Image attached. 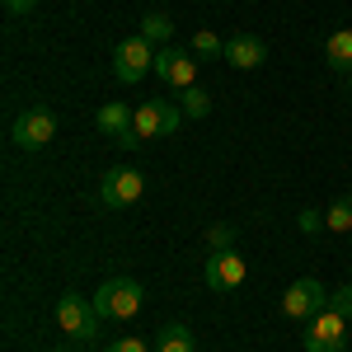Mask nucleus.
I'll return each instance as SVG.
<instances>
[{
	"mask_svg": "<svg viewBox=\"0 0 352 352\" xmlns=\"http://www.w3.org/2000/svg\"><path fill=\"white\" fill-rule=\"evenodd\" d=\"M94 310H99V320H113V324H127L141 315V305H146V287L132 282V277H109L99 292H94Z\"/></svg>",
	"mask_w": 352,
	"mask_h": 352,
	"instance_id": "f257e3e1",
	"label": "nucleus"
},
{
	"mask_svg": "<svg viewBox=\"0 0 352 352\" xmlns=\"http://www.w3.org/2000/svg\"><path fill=\"white\" fill-rule=\"evenodd\" d=\"M10 141L19 146V151H28V155H38V151H47L56 141V113L52 109H24L19 118H14V127H10Z\"/></svg>",
	"mask_w": 352,
	"mask_h": 352,
	"instance_id": "f03ea898",
	"label": "nucleus"
},
{
	"mask_svg": "<svg viewBox=\"0 0 352 352\" xmlns=\"http://www.w3.org/2000/svg\"><path fill=\"white\" fill-rule=\"evenodd\" d=\"M151 71H155V43H146L141 33L113 47V76L122 85H141V76H151Z\"/></svg>",
	"mask_w": 352,
	"mask_h": 352,
	"instance_id": "7ed1b4c3",
	"label": "nucleus"
},
{
	"mask_svg": "<svg viewBox=\"0 0 352 352\" xmlns=\"http://www.w3.org/2000/svg\"><path fill=\"white\" fill-rule=\"evenodd\" d=\"M141 192H146V179H141V169H127V164H118L104 174V184H99V207H109V212H127L141 202Z\"/></svg>",
	"mask_w": 352,
	"mask_h": 352,
	"instance_id": "20e7f679",
	"label": "nucleus"
},
{
	"mask_svg": "<svg viewBox=\"0 0 352 352\" xmlns=\"http://www.w3.org/2000/svg\"><path fill=\"white\" fill-rule=\"evenodd\" d=\"M56 324L66 329V338H76V343H89L94 333H99V310H94V300L76 296V292H66V296L56 300Z\"/></svg>",
	"mask_w": 352,
	"mask_h": 352,
	"instance_id": "39448f33",
	"label": "nucleus"
},
{
	"mask_svg": "<svg viewBox=\"0 0 352 352\" xmlns=\"http://www.w3.org/2000/svg\"><path fill=\"white\" fill-rule=\"evenodd\" d=\"M179 122H184V109L169 104V99H146V104L132 113V127H136L141 141H151V136H174Z\"/></svg>",
	"mask_w": 352,
	"mask_h": 352,
	"instance_id": "423d86ee",
	"label": "nucleus"
},
{
	"mask_svg": "<svg viewBox=\"0 0 352 352\" xmlns=\"http://www.w3.org/2000/svg\"><path fill=\"white\" fill-rule=\"evenodd\" d=\"M320 310H329V287L315 277H296L282 296V315L287 320H315Z\"/></svg>",
	"mask_w": 352,
	"mask_h": 352,
	"instance_id": "0eeeda50",
	"label": "nucleus"
},
{
	"mask_svg": "<svg viewBox=\"0 0 352 352\" xmlns=\"http://www.w3.org/2000/svg\"><path fill=\"white\" fill-rule=\"evenodd\" d=\"M300 343H305V352H343L348 348V320L333 310H320L310 329L300 333Z\"/></svg>",
	"mask_w": 352,
	"mask_h": 352,
	"instance_id": "6e6552de",
	"label": "nucleus"
},
{
	"mask_svg": "<svg viewBox=\"0 0 352 352\" xmlns=\"http://www.w3.org/2000/svg\"><path fill=\"white\" fill-rule=\"evenodd\" d=\"M202 277H207L212 292H235V287H244V277H249V263H244L240 249H221V254L207 258Z\"/></svg>",
	"mask_w": 352,
	"mask_h": 352,
	"instance_id": "1a4fd4ad",
	"label": "nucleus"
},
{
	"mask_svg": "<svg viewBox=\"0 0 352 352\" xmlns=\"http://www.w3.org/2000/svg\"><path fill=\"white\" fill-rule=\"evenodd\" d=\"M155 76L184 94V89H192V85H197V56H192V52H179V47H155Z\"/></svg>",
	"mask_w": 352,
	"mask_h": 352,
	"instance_id": "9d476101",
	"label": "nucleus"
},
{
	"mask_svg": "<svg viewBox=\"0 0 352 352\" xmlns=\"http://www.w3.org/2000/svg\"><path fill=\"white\" fill-rule=\"evenodd\" d=\"M226 61L235 71H258L268 61V43L254 38V33H235V38H226Z\"/></svg>",
	"mask_w": 352,
	"mask_h": 352,
	"instance_id": "9b49d317",
	"label": "nucleus"
},
{
	"mask_svg": "<svg viewBox=\"0 0 352 352\" xmlns=\"http://www.w3.org/2000/svg\"><path fill=\"white\" fill-rule=\"evenodd\" d=\"M324 56L338 76H352V28H333L324 38Z\"/></svg>",
	"mask_w": 352,
	"mask_h": 352,
	"instance_id": "f8f14e48",
	"label": "nucleus"
},
{
	"mask_svg": "<svg viewBox=\"0 0 352 352\" xmlns=\"http://www.w3.org/2000/svg\"><path fill=\"white\" fill-rule=\"evenodd\" d=\"M132 113H136V109H127V104H104V109L94 113V127H99L104 136H113V141H118V136L132 132Z\"/></svg>",
	"mask_w": 352,
	"mask_h": 352,
	"instance_id": "ddd939ff",
	"label": "nucleus"
},
{
	"mask_svg": "<svg viewBox=\"0 0 352 352\" xmlns=\"http://www.w3.org/2000/svg\"><path fill=\"white\" fill-rule=\"evenodd\" d=\"M155 352H197L188 324H164L160 338H155Z\"/></svg>",
	"mask_w": 352,
	"mask_h": 352,
	"instance_id": "4468645a",
	"label": "nucleus"
},
{
	"mask_svg": "<svg viewBox=\"0 0 352 352\" xmlns=\"http://www.w3.org/2000/svg\"><path fill=\"white\" fill-rule=\"evenodd\" d=\"M324 230H333V235H352V197H338V202L324 212Z\"/></svg>",
	"mask_w": 352,
	"mask_h": 352,
	"instance_id": "2eb2a0df",
	"label": "nucleus"
},
{
	"mask_svg": "<svg viewBox=\"0 0 352 352\" xmlns=\"http://www.w3.org/2000/svg\"><path fill=\"white\" fill-rule=\"evenodd\" d=\"M179 109H184V118H207V113H212V94L192 85V89L179 94Z\"/></svg>",
	"mask_w": 352,
	"mask_h": 352,
	"instance_id": "dca6fc26",
	"label": "nucleus"
},
{
	"mask_svg": "<svg viewBox=\"0 0 352 352\" xmlns=\"http://www.w3.org/2000/svg\"><path fill=\"white\" fill-rule=\"evenodd\" d=\"M169 33H174L169 14H146V19H141V38H146V43H155V47L169 43Z\"/></svg>",
	"mask_w": 352,
	"mask_h": 352,
	"instance_id": "f3484780",
	"label": "nucleus"
},
{
	"mask_svg": "<svg viewBox=\"0 0 352 352\" xmlns=\"http://www.w3.org/2000/svg\"><path fill=\"white\" fill-rule=\"evenodd\" d=\"M192 56H226V38L212 28H197L192 33Z\"/></svg>",
	"mask_w": 352,
	"mask_h": 352,
	"instance_id": "a211bd4d",
	"label": "nucleus"
},
{
	"mask_svg": "<svg viewBox=\"0 0 352 352\" xmlns=\"http://www.w3.org/2000/svg\"><path fill=\"white\" fill-rule=\"evenodd\" d=\"M207 244H212V254H221V249H235V226H226V221L207 226Z\"/></svg>",
	"mask_w": 352,
	"mask_h": 352,
	"instance_id": "6ab92c4d",
	"label": "nucleus"
},
{
	"mask_svg": "<svg viewBox=\"0 0 352 352\" xmlns=\"http://www.w3.org/2000/svg\"><path fill=\"white\" fill-rule=\"evenodd\" d=\"M329 310H333V315H343V320H352V282H343V287H333V292H329Z\"/></svg>",
	"mask_w": 352,
	"mask_h": 352,
	"instance_id": "aec40b11",
	"label": "nucleus"
},
{
	"mask_svg": "<svg viewBox=\"0 0 352 352\" xmlns=\"http://www.w3.org/2000/svg\"><path fill=\"white\" fill-rule=\"evenodd\" d=\"M300 230H305V235H315V230H324V212H315V207H305V212H300Z\"/></svg>",
	"mask_w": 352,
	"mask_h": 352,
	"instance_id": "412c9836",
	"label": "nucleus"
},
{
	"mask_svg": "<svg viewBox=\"0 0 352 352\" xmlns=\"http://www.w3.org/2000/svg\"><path fill=\"white\" fill-rule=\"evenodd\" d=\"M5 10H10L14 19H24V14H33V10H38V0H5Z\"/></svg>",
	"mask_w": 352,
	"mask_h": 352,
	"instance_id": "4be33fe9",
	"label": "nucleus"
},
{
	"mask_svg": "<svg viewBox=\"0 0 352 352\" xmlns=\"http://www.w3.org/2000/svg\"><path fill=\"white\" fill-rule=\"evenodd\" d=\"M109 352H151L141 338H118V343H109Z\"/></svg>",
	"mask_w": 352,
	"mask_h": 352,
	"instance_id": "5701e85b",
	"label": "nucleus"
},
{
	"mask_svg": "<svg viewBox=\"0 0 352 352\" xmlns=\"http://www.w3.org/2000/svg\"><path fill=\"white\" fill-rule=\"evenodd\" d=\"M348 89H352V76H348Z\"/></svg>",
	"mask_w": 352,
	"mask_h": 352,
	"instance_id": "b1692460",
	"label": "nucleus"
}]
</instances>
